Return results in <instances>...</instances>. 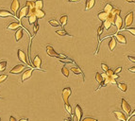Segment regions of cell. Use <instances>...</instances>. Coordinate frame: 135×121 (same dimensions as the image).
<instances>
[{"instance_id": "cell-1", "label": "cell", "mask_w": 135, "mask_h": 121, "mask_svg": "<svg viewBox=\"0 0 135 121\" xmlns=\"http://www.w3.org/2000/svg\"><path fill=\"white\" fill-rule=\"evenodd\" d=\"M27 14H28V8L26 6L21 8V10L18 11V13H17L18 20L21 21L24 17H27Z\"/></svg>"}, {"instance_id": "cell-2", "label": "cell", "mask_w": 135, "mask_h": 121, "mask_svg": "<svg viewBox=\"0 0 135 121\" xmlns=\"http://www.w3.org/2000/svg\"><path fill=\"white\" fill-rule=\"evenodd\" d=\"M121 108H122V110L126 113L127 115H129L131 113V107H130V105L124 98L121 100Z\"/></svg>"}, {"instance_id": "cell-3", "label": "cell", "mask_w": 135, "mask_h": 121, "mask_svg": "<svg viewBox=\"0 0 135 121\" xmlns=\"http://www.w3.org/2000/svg\"><path fill=\"white\" fill-rule=\"evenodd\" d=\"M34 69H36V68H35V67L30 68V69H27V70L25 71L23 74H22V79H21V82H24V81H25L26 80H27V79H30V78L31 77V75H32L33 70H34Z\"/></svg>"}, {"instance_id": "cell-4", "label": "cell", "mask_w": 135, "mask_h": 121, "mask_svg": "<svg viewBox=\"0 0 135 121\" xmlns=\"http://www.w3.org/2000/svg\"><path fill=\"white\" fill-rule=\"evenodd\" d=\"M72 94V90H71L70 87H66L62 90V98H63V101L64 103H67L68 102V98Z\"/></svg>"}, {"instance_id": "cell-5", "label": "cell", "mask_w": 135, "mask_h": 121, "mask_svg": "<svg viewBox=\"0 0 135 121\" xmlns=\"http://www.w3.org/2000/svg\"><path fill=\"white\" fill-rule=\"evenodd\" d=\"M17 55H18V59L20 60L21 62H23L25 64L28 65V67H30V62H27V60H26V54L24 53L23 51L21 50V49H18L17 51Z\"/></svg>"}, {"instance_id": "cell-6", "label": "cell", "mask_w": 135, "mask_h": 121, "mask_svg": "<svg viewBox=\"0 0 135 121\" xmlns=\"http://www.w3.org/2000/svg\"><path fill=\"white\" fill-rule=\"evenodd\" d=\"M41 64H42L41 58H40V56H39V55H36V56L34 57V58H33V60H32V65L36 68V69L42 70L41 68H40V67H41Z\"/></svg>"}, {"instance_id": "cell-7", "label": "cell", "mask_w": 135, "mask_h": 121, "mask_svg": "<svg viewBox=\"0 0 135 121\" xmlns=\"http://www.w3.org/2000/svg\"><path fill=\"white\" fill-rule=\"evenodd\" d=\"M133 14H134L133 12H130L126 15V17H125V26H126V27H129L133 22Z\"/></svg>"}, {"instance_id": "cell-8", "label": "cell", "mask_w": 135, "mask_h": 121, "mask_svg": "<svg viewBox=\"0 0 135 121\" xmlns=\"http://www.w3.org/2000/svg\"><path fill=\"white\" fill-rule=\"evenodd\" d=\"M19 9H20V3H19V1H18V0H13L12 5H11V10H12V12H13L14 14H17Z\"/></svg>"}, {"instance_id": "cell-9", "label": "cell", "mask_w": 135, "mask_h": 121, "mask_svg": "<svg viewBox=\"0 0 135 121\" xmlns=\"http://www.w3.org/2000/svg\"><path fill=\"white\" fill-rule=\"evenodd\" d=\"M113 115L115 116V118L119 121H128V118L126 117L125 114L120 111H114L113 112Z\"/></svg>"}, {"instance_id": "cell-10", "label": "cell", "mask_w": 135, "mask_h": 121, "mask_svg": "<svg viewBox=\"0 0 135 121\" xmlns=\"http://www.w3.org/2000/svg\"><path fill=\"white\" fill-rule=\"evenodd\" d=\"M24 69H25V65L24 64H17L9 71V73L11 74H20Z\"/></svg>"}, {"instance_id": "cell-11", "label": "cell", "mask_w": 135, "mask_h": 121, "mask_svg": "<svg viewBox=\"0 0 135 121\" xmlns=\"http://www.w3.org/2000/svg\"><path fill=\"white\" fill-rule=\"evenodd\" d=\"M114 25L116 26L118 30H121L122 27H123V20L121 18L120 14H118L115 16V20H114Z\"/></svg>"}, {"instance_id": "cell-12", "label": "cell", "mask_w": 135, "mask_h": 121, "mask_svg": "<svg viewBox=\"0 0 135 121\" xmlns=\"http://www.w3.org/2000/svg\"><path fill=\"white\" fill-rule=\"evenodd\" d=\"M46 52H47V54H48L49 56H51V57H56V58H59V57H61V54L57 53V52L54 50V48H53L51 45H47V46H46Z\"/></svg>"}, {"instance_id": "cell-13", "label": "cell", "mask_w": 135, "mask_h": 121, "mask_svg": "<svg viewBox=\"0 0 135 121\" xmlns=\"http://www.w3.org/2000/svg\"><path fill=\"white\" fill-rule=\"evenodd\" d=\"M75 115L76 117V120L78 121H81V116H82V110H81V107L79 105H76V108H75Z\"/></svg>"}, {"instance_id": "cell-14", "label": "cell", "mask_w": 135, "mask_h": 121, "mask_svg": "<svg viewBox=\"0 0 135 121\" xmlns=\"http://www.w3.org/2000/svg\"><path fill=\"white\" fill-rule=\"evenodd\" d=\"M20 27H21L20 23H18V22H16V21H13V22H12V23L8 26L7 29L9 30H18Z\"/></svg>"}, {"instance_id": "cell-15", "label": "cell", "mask_w": 135, "mask_h": 121, "mask_svg": "<svg viewBox=\"0 0 135 121\" xmlns=\"http://www.w3.org/2000/svg\"><path fill=\"white\" fill-rule=\"evenodd\" d=\"M115 38H116V40H117L119 43H121V44H127V39L126 37L123 35V34H120V33H116L115 34Z\"/></svg>"}, {"instance_id": "cell-16", "label": "cell", "mask_w": 135, "mask_h": 121, "mask_svg": "<svg viewBox=\"0 0 135 121\" xmlns=\"http://www.w3.org/2000/svg\"><path fill=\"white\" fill-rule=\"evenodd\" d=\"M14 14H12V12L6 10H0V17H12Z\"/></svg>"}, {"instance_id": "cell-17", "label": "cell", "mask_w": 135, "mask_h": 121, "mask_svg": "<svg viewBox=\"0 0 135 121\" xmlns=\"http://www.w3.org/2000/svg\"><path fill=\"white\" fill-rule=\"evenodd\" d=\"M94 3H95V0H86L85 3V11H88V10H91L93 7L94 6Z\"/></svg>"}, {"instance_id": "cell-18", "label": "cell", "mask_w": 135, "mask_h": 121, "mask_svg": "<svg viewBox=\"0 0 135 121\" xmlns=\"http://www.w3.org/2000/svg\"><path fill=\"white\" fill-rule=\"evenodd\" d=\"M115 46H116V40H115V38L113 37V36H112V39L110 40L109 42V48L111 51H113V49L115 48Z\"/></svg>"}, {"instance_id": "cell-19", "label": "cell", "mask_w": 135, "mask_h": 121, "mask_svg": "<svg viewBox=\"0 0 135 121\" xmlns=\"http://www.w3.org/2000/svg\"><path fill=\"white\" fill-rule=\"evenodd\" d=\"M108 15H109V13H107V12H105L104 11H103V12H99V13L97 14V17H98V19H99L100 21L104 22V21L108 18Z\"/></svg>"}, {"instance_id": "cell-20", "label": "cell", "mask_w": 135, "mask_h": 121, "mask_svg": "<svg viewBox=\"0 0 135 121\" xmlns=\"http://www.w3.org/2000/svg\"><path fill=\"white\" fill-rule=\"evenodd\" d=\"M67 21H68V16L67 15H62V17L60 18V23L62 25V27H64L67 24Z\"/></svg>"}, {"instance_id": "cell-21", "label": "cell", "mask_w": 135, "mask_h": 121, "mask_svg": "<svg viewBox=\"0 0 135 121\" xmlns=\"http://www.w3.org/2000/svg\"><path fill=\"white\" fill-rule=\"evenodd\" d=\"M22 37H23V30L20 29V30H18L17 31H16V33H15V40L17 42H19L21 39H22Z\"/></svg>"}, {"instance_id": "cell-22", "label": "cell", "mask_w": 135, "mask_h": 121, "mask_svg": "<svg viewBox=\"0 0 135 121\" xmlns=\"http://www.w3.org/2000/svg\"><path fill=\"white\" fill-rule=\"evenodd\" d=\"M43 8H44V1L43 0H37V1H35L36 10H43Z\"/></svg>"}, {"instance_id": "cell-23", "label": "cell", "mask_w": 135, "mask_h": 121, "mask_svg": "<svg viewBox=\"0 0 135 121\" xmlns=\"http://www.w3.org/2000/svg\"><path fill=\"white\" fill-rule=\"evenodd\" d=\"M36 16L38 19H42V18H44L45 16V13L43 10H36Z\"/></svg>"}, {"instance_id": "cell-24", "label": "cell", "mask_w": 135, "mask_h": 121, "mask_svg": "<svg viewBox=\"0 0 135 121\" xmlns=\"http://www.w3.org/2000/svg\"><path fill=\"white\" fill-rule=\"evenodd\" d=\"M112 9H113V7L112 6V4L107 3L105 5V7H104V12H107V13H111L112 11Z\"/></svg>"}, {"instance_id": "cell-25", "label": "cell", "mask_w": 135, "mask_h": 121, "mask_svg": "<svg viewBox=\"0 0 135 121\" xmlns=\"http://www.w3.org/2000/svg\"><path fill=\"white\" fill-rule=\"evenodd\" d=\"M71 71H72V72H74V73H75V74H76V75L83 74L82 71H81V69H80L79 66H73V67H71Z\"/></svg>"}, {"instance_id": "cell-26", "label": "cell", "mask_w": 135, "mask_h": 121, "mask_svg": "<svg viewBox=\"0 0 135 121\" xmlns=\"http://www.w3.org/2000/svg\"><path fill=\"white\" fill-rule=\"evenodd\" d=\"M48 23H49V25H51L52 27H61V26H62L61 23L58 22L57 20H55V19H51V20H49L48 21Z\"/></svg>"}, {"instance_id": "cell-27", "label": "cell", "mask_w": 135, "mask_h": 121, "mask_svg": "<svg viewBox=\"0 0 135 121\" xmlns=\"http://www.w3.org/2000/svg\"><path fill=\"white\" fill-rule=\"evenodd\" d=\"M95 80H97V82L98 84H101L103 82V77H102V74H100L98 72H97V75H95Z\"/></svg>"}, {"instance_id": "cell-28", "label": "cell", "mask_w": 135, "mask_h": 121, "mask_svg": "<svg viewBox=\"0 0 135 121\" xmlns=\"http://www.w3.org/2000/svg\"><path fill=\"white\" fill-rule=\"evenodd\" d=\"M116 85L122 92H127V90H128V86H127L126 83H118Z\"/></svg>"}, {"instance_id": "cell-29", "label": "cell", "mask_w": 135, "mask_h": 121, "mask_svg": "<svg viewBox=\"0 0 135 121\" xmlns=\"http://www.w3.org/2000/svg\"><path fill=\"white\" fill-rule=\"evenodd\" d=\"M62 73L64 77H66V78L69 77V69L66 67V65H64V66L62 68Z\"/></svg>"}, {"instance_id": "cell-30", "label": "cell", "mask_w": 135, "mask_h": 121, "mask_svg": "<svg viewBox=\"0 0 135 121\" xmlns=\"http://www.w3.org/2000/svg\"><path fill=\"white\" fill-rule=\"evenodd\" d=\"M103 26H104V27H105L106 30H110V27L112 26V22H110L109 20H105L103 22Z\"/></svg>"}, {"instance_id": "cell-31", "label": "cell", "mask_w": 135, "mask_h": 121, "mask_svg": "<svg viewBox=\"0 0 135 121\" xmlns=\"http://www.w3.org/2000/svg\"><path fill=\"white\" fill-rule=\"evenodd\" d=\"M56 33H57V34H59L60 36H69V37H72V36H71L70 34H68V33L66 32V31H65L63 29H62V30H57Z\"/></svg>"}, {"instance_id": "cell-32", "label": "cell", "mask_w": 135, "mask_h": 121, "mask_svg": "<svg viewBox=\"0 0 135 121\" xmlns=\"http://www.w3.org/2000/svg\"><path fill=\"white\" fill-rule=\"evenodd\" d=\"M58 59H59L60 62H64V63H72V62H73V61H71L70 59H67L66 57H63V58L60 57V58H58Z\"/></svg>"}, {"instance_id": "cell-33", "label": "cell", "mask_w": 135, "mask_h": 121, "mask_svg": "<svg viewBox=\"0 0 135 121\" xmlns=\"http://www.w3.org/2000/svg\"><path fill=\"white\" fill-rule=\"evenodd\" d=\"M26 6L28 9H35V2H33V1H26Z\"/></svg>"}, {"instance_id": "cell-34", "label": "cell", "mask_w": 135, "mask_h": 121, "mask_svg": "<svg viewBox=\"0 0 135 121\" xmlns=\"http://www.w3.org/2000/svg\"><path fill=\"white\" fill-rule=\"evenodd\" d=\"M64 106H65V110L68 112V114L72 115V108H71V106L69 105V103H68V102L67 103H64Z\"/></svg>"}, {"instance_id": "cell-35", "label": "cell", "mask_w": 135, "mask_h": 121, "mask_svg": "<svg viewBox=\"0 0 135 121\" xmlns=\"http://www.w3.org/2000/svg\"><path fill=\"white\" fill-rule=\"evenodd\" d=\"M7 67V62H0V72H2L6 69Z\"/></svg>"}, {"instance_id": "cell-36", "label": "cell", "mask_w": 135, "mask_h": 121, "mask_svg": "<svg viewBox=\"0 0 135 121\" xmlns=\"http://www.w3.org/2000/svg\"><path fill=\"white\" fill-rule=\"evenodd\" d=\"M127 30V31H129V33H131L132 35L135 36V27H126L125 30Z\"/></svg>"}, {"instance_id": "cell-37", "label": "cell", "mask_w": 135, "mask_h": 121, "mask_svg": "<svg viewBox=\"0 0 135 121\" xmlns=\"http://www.w3.org/2000/svg\"><path fill=\"white\" fill-rule=\"evenodd\" d=\"M38 30H39V25L37 24V22H36V23L33 25V36L36 35V33H37Z\"/></svg>"}, {"instance_id": "cell-38", "label": "cell", "mask_w": 135, "mask_h": 121, "mask_svg": "<svg viewBox=\"0 0 135 121\" xmlns=\"http://www.w3.org/2000/svg\"><path fill=\"white\" fill-rule=\"evenodd\" d=\"M8 79V75L7 74H2V75H0V83H2L4 82L5 80Z\"/></svg>"}, {"instance_id": "cell-39", "label": "cell", "mask_w": 135, "mask_h": 121, "mask_svg": "<svg viewBox=\"0 0 135 121\" xmlns=\"http://www.w3.org/2000/svg\"><path fill=\"white\" fill-rule=\"evenodd\" d=\"M112 12L113 13V14L118 15V14H120L121 10L120 9H117V8H113V9H112Z\"/></svg>"}, {"instance_id": "cell-40", "label": "cell", "mask_w": 135, "mask_h": 121, "mask_svg": "<svg viewBox=\"0 0 135 121\" xmlns=\"http://www.w3.org/2000/svg\"><path fill=\"white\" fill-rule=\"evenodd\" d=\"M103 27H104V26H100L98 29H97V36L98 37H100V35H101V33H102V30H103Z\"/></svg>"}, {"instance_id": "cell-41", "label": "cell", "mask_w": 135, "mask_h": 121, "mask_svg": "<svg viewBox=\"0 0 135 121\" xmlns=\"http://www.w3.org/2000/svg\"><path fill=\"white\" fill-rule=\"evenodd\" d=\"M101 68H102V69L105 71V72H106V71H108L110 69L109 66H108L107 64H105V63H101Z\"/></svg>"}, {"instance_id": "cell-42", "label": "cell", "mask_w": 135, "mask_h": 121, "mask_svg": "<svg viewBox=\"0 0 135 121\" xmlns=\"http://www.w3.org/2000/svg\"><path fill=\"white\" fill-rule=\"evenodd\" d=\"M82 121H97V119L93 118V117H86V118H84Z\"/></svg>"}, {"instance_id": "cell-43", "label": "cell", "mask_w": 135, "mask_h": 121, "mask_svg": "<svg viewBox=\"0 0 135 121\" xmlns=\"http://www.w3.org/2000/svg\"><path fill=\"white\" fill-rule=\"evenodd\" d=\"M121 71H122V67H120V66H119V67L116 68V70L114 71V73H115V74H119Z\"/></svg>"}, {"instance_id": "cell-44", "label": "cell", "mask_w": 135, "mask_h": 121, "mask_svg": "<svg viewBox=\"0 0 135 121\" xmlns=\"http://www.w3.org/2000/svg\"><path fill=\"white\" fill-rule=\"evenodd\" d=\"M128 59H129L131 62H135V57H133V56H129V57H128Z\"/></svg>"}, {"instance_id": "cell-45", "label": "cell", "mask_w": 135, "mask_h": 121, "mask_svg": "<svg viewBox=\"0 0 135 121\" xmlns=\"http://www.w3.org/2000/svg\"><path fill=\"white\" fill-rule=\"evenodd\" d=\"M129 71L132 72V73H135V66H133V67H129Z\"/></svg>"}, {"instance_id": "cell-46", "label": "cell", "mask_w": 135, "mask_h": 121, "mask_svg": "<svg viewBox=\"0 0 135 121\" xmlns=\"http://www.w3.org/2000/svg\"><path fill=\"white\" fill-rule=\"evenodd\" d=\"M133 116H135V110H134V111H133V113H132L131 115H130V116H129V117L128 118V120H129V119H130V118H131V117H133Z\"/></svg>"}, {"instance_id": "cell-47", "label": "cell", "mask_w": 135, "mask_h": 121, "mask_svg": "<svg viewBox=\"0 0 135 121\" xmlns=\"http://www.w3.org/2000/svg\"><path fill=\"white\" fill-rule=\"evenodd\" d=\"M9 121H16V119H15L13 116H11V117H9Z\"/></svg>"}, {"instance_id": "cell-48", "label": "cell", "mask_w": 135, "mask_h": 121, "mask_svg": "<svg viewBox=\"0 0 135 121\" xmlns=\"http://www.w3.org/2000/svg\"><path fill=\"white\" fill-rule=\"evenodd\" d=\"M69 2H79V1H80V0H68Z\"/></svg>"}, {"instance_id": "cell-49", "label": "cell", "mask_w": 135, "mask_h": 121, "mask_svg": "<svg viewBox=\"0 0 135 121\" xmlns=\"http://www.w3.org/2000/svg\"><path fill=\"white\" fill-rule=\"evenodd\" d=\"M19 121H28V120H27L26 118H22V119H20Z\"/></svg>"}, {"instance_id": "cell-50", "label": "cell", "mask_w": 135, "mask_h": 121, "mask_svg": "<svg viewBox=\"0 0 135 121\" xmlns=\"http://www.w3.org/2000/svg\"><path fill=\"white\" fill-rule=\"evenodd\" d=\"M128 2H135V0H127Z\"/></svg>"}, {"instance_id": "cell-51", "label": "cell", "mask_w": 135, "mask_h": 121, "mask_svg": "<svg viewBox=\"0 0 135 121\" xmlns=\"http://www.w3.org/2000/svg\"><path fill=\"white\" fill-rule=\"evenodd\" d=\"M64 121H72L70 119V118H66V119H64Z\"/></svg>"}, {"instance_id": "cell-52", "label": "cell", "mask_w": 135, "mask_h": 121, "mask_svg": "<svg viewBox=\"0 0 135 121\" xmlns=\"http://www.w3.org/2000/svg\"><path fill=\"white\" fill-rule=\"evenodd\" d=\"M0 121H1V118H0Z\"/></svg>"}]
</instances>
